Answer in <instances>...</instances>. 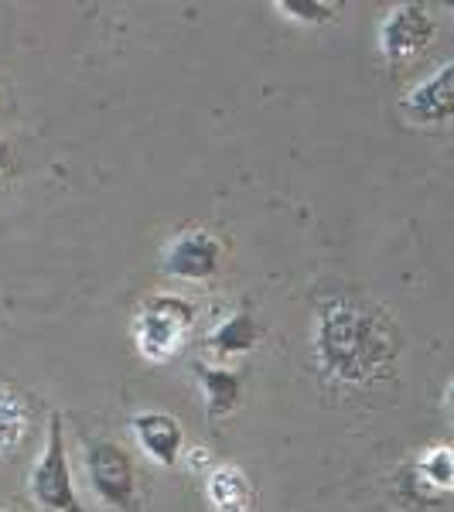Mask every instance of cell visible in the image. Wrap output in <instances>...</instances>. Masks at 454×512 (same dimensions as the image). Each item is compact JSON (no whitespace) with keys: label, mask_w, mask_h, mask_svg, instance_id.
<instances>
[{"label":"cell","mask_w":454,"mask_h":512,"mask_svg":"<svg viewBox=\"0 0 454 512\" xmlns=\"http://www.w3.org/2000/svg\"><path fill=\"white\" fill-rule=\"evenodd\" d=\"M315 362L335 386L366 390L393 376L400 335L386 308L359 294H332L315 318Z\"/></svg>","instance_id":"1"},{"label":"cell","mask_w":454,"mask_h":512,"mask_svg":"<svg viewBox=\"0 0 454 512\" xmlns=\"http://www.w3.org/2000/svg\"><path fill=\"white\" fill-rule=\"evenodd\" d=\"M195 325V304L175 294L147 297L134 318V345L147 362H171Z\"/></svg>","instance_id":"2"},{"label":"cell","mask_w":454,"mask_h":512,"mask_svg":"<svg viewBox=\"0 0 454 512\" xmlns=\"http://www.w3.org/2000/svg\"><path fill=\"white\" fill-rule=\"evenodd\" d=\"M31 499L41 509L52 512H86L72 485V468H69V451H65V427L62 417L52 414L48 420V437H45V451L31 468Z\"/></svg>","instance_id":"3"},{"label":"cell","mask_w":454,"mask_h":512,"mask_svg":"<svg viewBox=\"0 0 454 512\" xmlns=\"http://www.w3.org/2000/svg\"><path fill=\"white\" fill-rule=\"evenodd\" d=\"M86 472L99 499L120 512L137 509V472L117 441H96L86 451Z\"/></svg>","instance_id":"4"},{"label":"cell","mask_w":454,"mask_h":512,"mask_svg":"<svg viewBox=\"0 0 454 512\" xmlns=\"http://www.w3.org/2000/svg\"><path fill=\"white\" fill-rule=\"evenodd\" d=\"M437 35V21L424 4H396L379 21V52L386 62H410Z\"/></svg>","instance_id":"5"},{"label":"cell","mask_w":454,"mask_h":512,"mask_svg":"<svg viewBox=\"0 0 454 512\" xmlns=\"http://www.w3.org/2000/svg\"><path fill=\"white\" fill-rule=\"evenodd\" d=\"M222 267V243L209 229H185L164 246L161 270L175 280H188V284H202L212 280Z\"/></svg>","instance_id":"6"},{"label":"cell","mask_w":454,"mask_h":512,"mask_svg":"<svg viewBox=\"0 0 454 512\" xmlns=\"http://www.w3.org/2000/svg\"><path fill=\"white\" fill-rule=\"evenodd\" d=\"M400 110L407 120L427 123V127H431V123L454 120V62L437 65L424 82H417V86L400 99Z\"/></svg>","instance_id":"7"},{"label":"cell","mask_w":454,"mask_h":512,"mask_svg":"<svg viewBox=\"0 0 454 512\" xmlns=\"http://www.w3.org/2000/svg\"><path fill=\"white\" fill-rule=\"evenodd\" d=\"M134 434L137 444L154 465L161 468H175L181 458V448H185V431L171 414H161V410H144V414L134 417Z\"/></svg>","instance_id":"8"},{"label":"cell","mask_w":454,"mask_h":512,"mask_svg":"<svg viewBox=\"0 0 454 512\" xmlns=\"http://www.w3.org/2000/svg\"><path fill=\"white\" fill-rule=\"evenodd\" d=\"M195 376L205 396V417L222 420V417L236 414V407L243 403V376L222 366H205V362L195 366Z\"/></svg>","instance_id":"9"},{"label":"cell","mask_w":454,"mask_h":512,"mask_svg":"<svg viewBox=\"0 0 454 512\" xmlns=\"http://www.w3.org/2000/svg\"><path fill=\"white\" fill-rule=\"evenodd\" d=\"M410 485L424 499H437V495L454 492V448L451 444H434L427 448L410 468Z\"/></svg>","instance_id":"10"},{"label":"cell","mask_w":454,"mask_h":512,"mask_svg":"<svg viewBox=\"0 0 454 512\" xmlns=\"http://www.w3.org/2000/svg\"><path fill=\"white\" fill-rule=\"evenodd\" d=\"M205 492H209V502L219 512H250V478H246L243 468L236 465H216L205 478Z\"/></svg>","instance_id":"11"},{"label":"cell","mask_w":454,"mask_h":512,"mask_svg":"<svg viewBox=\"0 0 454 512\" xmlns=\"http://www.w3.org/2000/svg\"><path fill=\"white\" fill-rule=\"evenodd\" d=\"M257 342H260V325L253 321V315H246V311H236V315L222 318L209 335V349H216L222 355L253 352Z\"/></svg>","instance_id":"12"},{"label":"cell","mask_w":454,"mask_h":512,"mask_svg":"<svg viewBox=\"0 0 454 512\" xmlns=\"http://www.w3.org/2000/svg\"><path fill=\"white\" fill-rule=\"evenodd\" d=\"M28 424H31L28 403L21 400L18 390L0 383V451L11 454L18 448L24 434H28Z\"/></svg>","instance_id":"13"},{"label":"cell","mask_w":454,"mask_h":512,"mask_svg":"<svg viewBox=\"0 0 454 512\" xmlns=\"http://www.w3.org/2000/svg\"><path fill=\"white\" fill-rule=\"evenodd\" d=\"M277 11L297 24L318 28V24H332L338 11H342V4L338 0H277Z\"/></svg>","instance_id":"14"},{"label":"cell","mask_w":454,"mask_h":512,"mask_svg":"<svg viewBox=\"0 0 454 512\" xmlns=\"http://www.w3.org/2000/svg\"><path fill=\"white\" fill-rule=\"evenodd\" d=\"M11 175H14V147L7 140H0V188L11 181Z\"/></svg>","instance_id":"15"},{"label":"cell","mask_w":454,"mask_h":512,"mask_svg":"<svg viewBox=\"0 0 454 512\" xmlns=\"http://www.w3.org/2000/svg\"><path fill=\"white\" fill-rule=\"evenodd\" d=\"M444 410H448L451 424H454V379L448 383V390H444Z\"/></svg>","instance_id":"16"},{"label":"cell","mask_w":454,"mask_h":512,"mask_svg":"<svg viewBox=\"0 0 454 512\" xmlns=\"http://www.w3.org/2000/svg\"><path fill=\"white\" fill-rule=\"evenodd\" d=\"M448 7H451V14H454V4H448Z\"/></svg>","instance_id":"17"},{"label":"cell","mask_w":454,"mask_h":512,"mask_svg":"<svg viewBox=\"0 0 454 512\" xmlns=\"http://www.w3.org/2000/svg\"><path fill=\"white\" fill-rule=\"evenodd\" d=\"M7 512H14V509H7Z\"/></svg>","instance_id":"18"}]
</instances>
